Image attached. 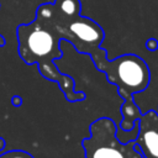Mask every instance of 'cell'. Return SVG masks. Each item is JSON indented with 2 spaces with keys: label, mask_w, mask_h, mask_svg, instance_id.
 I'll return each instance as SVG.
<instances>
[{
  "label": "cell",
  "mask_w": 158,
  "mask_h": 158,
  "mask_svg": "<svg viewBox=\"0 0 158 158\" xmlns=\"http://www.w3.org/2000/svg\"><path fill=\"white\" fill-rule=\"evenodd\" d=\"M19 52L21 58L27 63H38L43 77L49 80L58 81L60 89L65 93L68 100H77L73 93V80L60 74L52 60L62 57L59 49V38L63 37L58 28L51 23L49 19L37 11V17L28 25H20L17 27Z\"/></svg>",
  "instance_id": "1"
},
{
  "label": "cell",
  "mask_w": 158,
  "mask_h": 158,
  "mask_svg": "<svg viewBox=\"0 0 158 158\" xmlns=\"http://www.w3.org/2000/svg\"><path fill=\"white\" fill-rule=\"evenodd\" d=\"M99 69L106 72L111 83L116 84L123 99L131 98L132 94L142 91L149 83V70L147 64L135 54H125L109 62L105 60Z\"/></svg>",
  "instance_id": "2"
},
{
  "label": "cell",
  "mask_w": 158,
  "mask_h": 158,
  "mask_svg": "<svg viewBox=\"0 0 158 158\" xmlns=\"http://www.w3.org/2000/svg\"><path fill=\"white\" fill-rule=\"evenodd\" d=\"M91 137L83 141L86 158H125L123 151L116 139V126L102 117L90 126Z\"/></svg>",
  "instance_id": "3"
},
{
  "label": "cell",
  "mask_w": 158,
  "mask_h": 158,
  "mask_svg": "<svg viewBox=\"0 0 158 158\" xmlns=\"http://www.w3.org/2000/svg\"><path fill=\"white\" fill-rule=\"evenodd\" d=\"M56 10L59 11L63 16H65L67 20L69 21L68 22V32L67 31L63 32L56 25V27L58 28V31L62 33L63 37L72 41L73 44L78 41L80 44L94 46V48L99 47L100 42L104 38V31L101 30V27L96 22H94L93 20H90L88 17H81L79 15L80 9L72 11V12H63L57 7H56Z\"/></svg>",
  "instance_id": "4"
},
{
  "label": "cell",
  "mask_w": 158,
  "mask_h": 158,
  "mask_svg": "<svg viewBox=\"0 0 158 158\" xmlns=\"http://www.w3.org/2000/svg\"><path fill=\"white\" fill-rule=\"evenodd\" d=\"M138 142L144 149L146 154L152 158H158V131L156 128L142 130L138 137Z\"/></svg>",
  "instance_id": "5"
},
{
  "label": "cell",
  "mask_w": 158,
  "mask_h": 158,
  "mask_svg": "<svg viewBox=\"0 0 158 158\" xmlns=\"http://www.w3.org/2000/svg\"><path fill=\"white\" fill-rule=\"evenodd\" d=\"M132 96L125 99V104L122 106V115H123V121H122V130H131L133 125L136 123V120L139 115V111L137 106L132 102Z\"/></svg>",
  "instance_id": "6"
},
{
  "label": "cell",
  "mask_w": 158,
  "mask_h": 158,
  "mask_svg": "<svg viewBox=\"0 0 158 158\" xmlns=\"http://www.w3.org/2000/svg\"><path fill=\"white\" fill-rule=\"evenodd\" d=\"M0 158H33V156L21 149H14V151H9L0 154Z\"/></svg>",
  "instance_id": "7"
},
{
  "label": "cell",
  "mask_w": 158,
  "mask_h": 158,
  "mask_svg": "<svg viewBox=\"0 0 158 158\" xmlns=\"http://www.w3.org/2000/svg\"><path fill=\"white\" fill-rule=\"evenodd\" d=\"M4 44H5V38L0 35V46H4Z\"/></svg>",
  "instance_id": "8"
},
{
  "label": "cell",
  "mask_w": 158,
  "mask_h": 158,
  "mask_svg": "<svg viewBox=\"0 0 158 158\" xmlns=\"http://www.w3.org/2000/svg\"><path fill=\"white\" fill-rule=\"evenodd\" d=\"M4 146H5V142H4V141H2L1 138H0V149H1V148H2Z\"/></svg>",
  "instance_id": "9"
}]
</instances>
